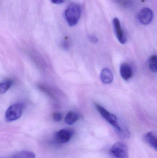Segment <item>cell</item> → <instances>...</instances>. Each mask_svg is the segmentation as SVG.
Listing matches in <instances>:
<instances>
[{
  "label": "cell",
  "mask_w": 157,
  "mask_h": 158,
  "mask_svg": "<svg viewBox=\"0 0 157 158\" xmlns=\"http://www.w3.org/2000/svg\"><path fill=\"white\" fill-rule=\"evenodd\" d=\"M95 106L100 114L109 123L113 126L118 133L123 137L126 138L130 137V132L126 127L121 124L118 118L115 115L111 113L105 108L99 104H96Z\"/></svg>",
  "instance_id": "cell-1"
},
{
  "label": "cell",
  "mask_w": 157,
  "mask_h": 158,
  "mask_svg": "<svg viewBox=\"0 0 157 158\" xmlns=\"http://www.w3.org/2000/svg\"><path fill=\"white\" fill-rule=\"evenodd\" d=\"M81 15V8L78 4H71L65 11L66 21L70 27H73L78 23Z\"/></svg>",
  "instance_id": "cell-2"
},
{
  "label": "cell",
  "mask_w": 157,
  "mask_h": 158,
  "mask_svg": "<svg viewBox=\"0 0 157 158\" xmlns=\"http://www.w3.org/2000/svg\"><path fill=\"white\" fill-rule=\"evenodd\" d=\"M24 107L19 103L13 104L9 107L6 111L5 118L7 122H12L18 119L22 116Z\"/></svg>",
  "instance_id": "cell-3"
},
{
  "label": "cell",
  "mask_w": 157,
  "mask_h": 158,
  "mask_svg": "<svg viewBox=\"0 0 157 158\" xmlns=\"http://www.w3.org/2000/svg\"><path fill=\"white\" fill-rule=\"evenodd\" d=\"M110 152L115 158H129L128 146L122 142H117L114 144L111 148Z\"/></svg>",
  "instance_id": "cell-4"
},
{
  "label": "cell",
  "mask_w": 157,
  "mask_h": 158,
  "mask_svg": "<svg viewBox=\"0 0 157 158\" xmlns=\"http://www.w3.org/2000/svg\"><path fill=\"white\" fill-rule=\"evenodd\" d=\"M74 131L71 129H62L56 132L53 135L56 143L64 144L69 142L73 136Z\"/></svg>",
  "instance_id": "cell-5"
},
{
  "label": "cell",
  "mask_w": 157,
  "mask_h": 158,
  "mask_svg": "<svg viewBox=\"0 0 157 158\" xmlns=\"http://www.w3.org/2000/svg\"><path fill=\"white\" fill-rule=\"evenodd\" d=\"M154 16V12L150 8L145 7L138 13V19L143 25H149L153 20Z\"/></svg>",
  "instance_id": "cell-6"
},
{
  "label": "cell",
  "mask_w": 157,
  "mask_h": 158,
  "mask_svg": "<svg viewBox=\"0 0 157 158\" xmlns=\"http://www.w3.org/2000/svg\"><path fill=\"white\" fill-rule=\"evenodd\" d=\"M112 24H113V28L118 40L122 44H124L127 41V39L124 31L122 28L119 19L117 18L113 19L112 20Z\"/></svg>",
  "instance_id": "cell-7"
},
{
  "label": "cell",
  "mask_w": 157,
  "mask_h": 158,
  "mask_svg": "<svg viewBox=\"0 0 157 158\" xmlns=\"http://www.w3.org/2000/svg\"><path fill=\"white\" fill-rule=\"evenodd\" d=\"M120 74L122 78L125 81L130 80L133 76V70L131 67L126 63L122 64L120 67Z\"/></svg>",
  "instance_id": "cell-8"
},
{
  "label": "cell",
  "mask_w": 157,
  "mask_h": 158,
  "mask_svg": "<svg viewBox=\"0 0 157 158\" xmlns=\"http://www.w3.org/2000/svg\"><path fill=\"white\" fill-rule=\"evenodd\" d=\"M144 140L147 144L157 151V135L155 133L149 132L146 134Z\"/></svg>",
  "instance_id": "cell-9"
},
{
  "label": "cell",
  "mask_w": 157,
  "mask_h": 158,
  "mask_svg": "<svg viewBox=\"0 0 157 158\" xmlns=\"http://www.w3.org/2000/svg\"><path fill=\"white\" fill-rule=\"evenodd\" d=\"M100 77L102 82L106 84L112 83L113 81V74L108 69L105 68L102 69Z\"/></svg>",
  "instance_id": "cell-10"
},
{
  "label": "cell",
  "mask_w": 157,
  "mask_h": 158,
  "mask_svg": "<svg viewBox=\"0 0 157 158\" xmlns=\"http://www.w3.org/2000/svg\"><path fill=\"white\" fill-rule=\"evenodd\" d=\"M36 155L33 152L29 151H21L15 153L10 156L5 158H35Z\"/></svg>",
  "instance_id": "cell-11"
},
{
  "label": "cell",
  "mask_w": 157,
  "mask_h": 158,
  "mask_svg": "<svg viewBox=\"0 0 157 158\" xmlns=\"http://www.w3.org/2000/svg\"><path fill=\"white\" fill-rule=\"evenodd\" d=\"M79 118V116L77 113L74 111H70L65 116V121L68 125H73L76 122Z\"/></svg>",
  "instance_id": "cell-12"
},
{
  "label": "cell",
  "mask_w": 157,
  "mask_h": 158,
  "mask_svg": "<svg viewBox=\"0 0 157 158\" xmlns=\"http://www.w3.org/2000/svg\"><path fill=\"white\" fill-rule=\"evenodd\" d=\"M13 80L11 79H6L0 84V94H1L6 93L13 84Z\"/></svg>",
  "instance_id": "cell-13"
},
{
  "label": "cell",
  "mask_w": 157,
  "mask_h": 158,
  "mask_svg": "<svg viewBox=\"0 0 157 158\" xmlns=\"http://www.w3.org/2000/svg\"><path fill=\"white\" fill-rule=\"evenodd\" d=\"M148 64L149 69L152 72H157V56H152L148 60Z\"/></svg>",
  "instance_id": "cell-14"
},
{
  "label": "cell",
  "mask_w": 157,
  "mask_h": 158,
  "mask_svg": "<svg viewBox=\"0 0 157 158\" xmlns=\"http://www.w3.org/2000/svg\"><path fill=\"white\" fill-rule=\"evenodd\" d=\"M62 118V115L60 112H54L53 114V120L56 122L61 121V120Z\"/></svg>",
  "instance_id": "cell-15"
},
{
  "label": "cell",
  "mask_w": 157,
  "mask_h": 158,
  "mask_svg": "<svg viewBox=\"0 0 157 158\" xmlns=\"http://www.w3.org/2000/svg\"><path fill=\"white\" fill-rule=\"evenodd\" d=\"M88 39L91 42L96 44L98 42V39L95 35H91L89 36Z\"/></svg>",
  "instance_id": "cell-16"
},
{
  "label": "cell",
  "mask_w": 157,
  "mask_h": 158,
  "mask_svg": "<svg viewBox=\"0 0 157 158\" xmlns=\"http://www.w3.org/2000/svg\"><path fill=\"white\" fill-rule=\"evenodd\" d=\"M62 46L63 47V48H65V49H68L69 47V43H68V42L67 41H66V40H65L63 42Z\"/></svg>",
  "instance_id": "cell-17"
},
{
  "label": "cell",
  "mask_w": 157,
  "mask_h": 158,
  "mask_svg": "<svg viewBox=\"0 0 157 158\" xmlns=\"http://www.w3.org/2000/svg\"><path fill=\"white\" fill-rule=\"evenodd\" d=\"M51 1L53 3L59 4H61L64 2L65 0H51Z\"/></svg>",
  "instance_id": "cell-18"
},
{
  "label": "cell",
  "mask_w": 157,
  "mask_h": 158,
  "mask_svg": "<svg viewBox=\"0 0 157 158\" xmlns=\"http://www.w3.org/2000/svg\"><path fill=\"white\" fill-rule=\"evenodd\" d=\"M112 2L115 3H120L122 2L123 0H112Z\"/></svg>",
  "instance_id": "cell-19"
},
{
  "label": "cell",
  "mask_w": 157,
  "mask_h": 158,
  "mask_svg": "<svg viewBox=\"0 0 157 158\" xmlns=\"http://www.w3.org/2000/svg\"><path fill=\"white\" fill-rule=\"evenodd\" d=\"M144 1H146V0H144Z\"/></svg>",
  "instance_id": "cell-20"
}]
</instances>
